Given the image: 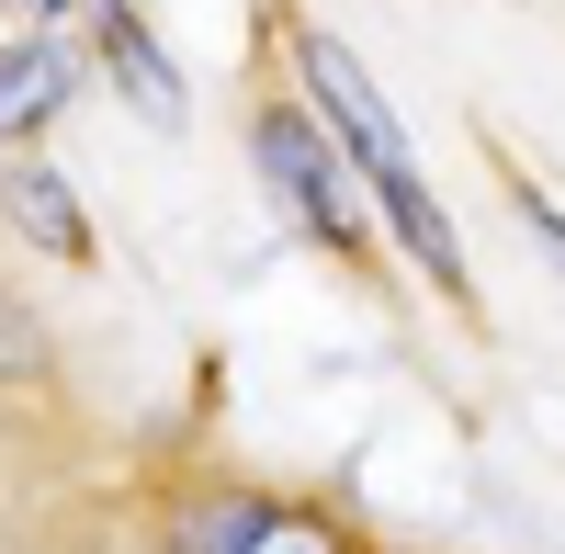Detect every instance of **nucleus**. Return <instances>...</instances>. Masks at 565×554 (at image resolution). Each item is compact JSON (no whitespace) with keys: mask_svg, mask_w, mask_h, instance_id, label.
<instances>
[{"mask_svg":"<svg viewBox=\"0 0 565 554\" xmlns=\"http://www.w3.org/2000/svg\"><path fill=\"white\" fill-rule=\"evenodd\" d=\"M68 90H79V45L68 34H12L0 45V159H23L68 114Z\"/></svg>","mask_w":565,"mask_h":554,"instance_id":"5","label":"nucleus"},{"mask_svg":"<svg viewBox=\"0 0 565 554\" xmlns=\"http://www.w3.org/2000/svg\"><path fill=\"white\" fill-rule=\"evenodd\" d=\"M68 23H79L90 45H103V68H114V90H125V103L148 114L159 136H181V125H193V103H181V68H170V45L148 34V12H136V0H79Z\"/></svg>","mask_w":565,"mask_h":554,"instance_id":"4","label":"nucleus"},{"mask_svg":"<svg viewBox=\"0 0 565 554\" xmlns=\"http://www.w3.org/2000/svg\"><path fill=\"white\" fill-rule=\"evenodd\" d=\"M34 374H45V317L0 284V385H34Z\"/></svg>","mask_w":565,"mask_h":554,"instance_id":"7","label":"nucleus"},{"mask_svg":"<svg viewBox=\"0 0 565 554\" xmlns=\"http://www.w3.org/2000/svg\"><path fill=\"white\" fill-rule=\"evenodd\" d=\"M0 215H12L45 260L90 271V215H79V193H68V170H57V159H34V148H23V159H0Z\"/></svg>","mask_w":565,"mask_h":554,"instance_id":"6","label":"nucleus"},{"mask_svg":"<svg viewBox=\"0 0 565 554\" xmlns=\"http://www.w3.org/2000/svg\"><path fill=\"white\" fill-rule=\"evenodd\" d=\"M249 159H260V181L282 193V215L306 226L317 249H340V260H373V226H362V170H351V148L317 125V103L306 90H260V114H249Z\"/></svg>","mask_w":565,"mask_h":554,"instance_id":"2","label":"nucleus"},{"mask_svg":"<svg viewBox=\"0 0 565 554\" xmlns=\"http://www.w3.org/2000/svg\"><path fill=\"white\" fill-rule=\"evenodd\" d=\"M159 543H170V554H351V532L328 521L317 498H282V487H249V476H193V487H170Z\"/></svg>","mask_w":565,"mask_h":554,"instance_id":"3","label":"nucleus"},{"mask_svg":"<svg viewBox=\"0 0 565 554\" xmlns=\"http://www.w3.org/2000/svg\"><path fill=\"white\" fill-rule=\"evenodd\" d=\"M509 215H521L532 238H543V260L565 271V215H554V193H543V181H521V170H509Z\"/></svg>","mask_w":565,"mask_h":554,"instance_id":"8","label":"nucleus"},{"mask_svg":"<svg viewBox=\"0 0 565 554\" xmlns=\"http://www.w3.org/2000/svg\"><path fill=\"white\" fill-rule=\"evenodd\" d=\"M271 34H282V57H295V90L317 103V125L351 148L373 215H385V226H396V249L418 260V284H430L441 306L476 317V271H463V238H452V215H441V193H430V170L407 159V125H396L385 90H373V68H362V57H351V45L328 34L317 12H271Z\"/></svg>","mask_w":565,"mask_h":554,"instance_id":"1","label":"nucleus"}]
</instances>
